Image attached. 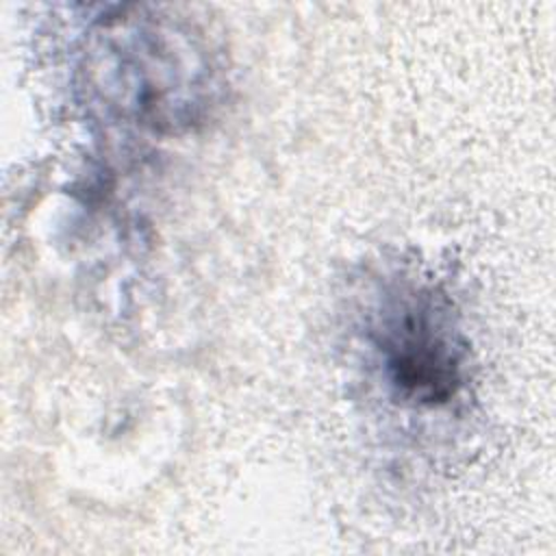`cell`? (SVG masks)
<instances>
[{"instance_id": "6da1fadb", "label": "cell", "mask_w": 556, "mask_h": 556, "mask_svg": "<svg viewBox=\"0 0 556 556\" xmlns=\"http://www.w3.org/2000/svg\"><path fill=\"white\" fill-rule=\"evenodd\" d=\"M89 74L109 109L152 130L191 128L215 96L200 33L167 17H119L96 33Z\"/></svg>"}, {"instance_id": "7a4b0ae2", "label": "cell", "mask_w": 556, "mask_h": 556, "mask_svg": "<svg viewBox=\"0 0 556 556\" xmlns=\"http://www.w3.org/2000/svg\"><path fill=\"white\" fill-rule=\"evenodd\" d=\"M378 350L393 389L415 404L450 402L463 384V345L432 293L408 295L382 319Z\"/></svg>"}]
</instances>
